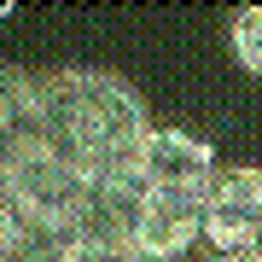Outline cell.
Listing matches in <instances>:
<instances>
[{
  "label": "cell",
  "instance_id": "cell-2",
  "mask_svg": "<svg viewBox=\"0 0 262 262\" xmlns=\"http://www.w3.org/2000/svg\"><path fill=\"white\" fill-rule=\"evenodd\" d=\"M210 187H140V222L134 251L146 262H187L204 245Z\"/></svg>",
  "mask_w": 262,
  "mask_h": 262
},
{
  "label": "cell",
  "instance_id": "cell-4",
  "mask_svg": "<svg viewBox=\"0 0 262 262\" xmlns=\"http://www.w3.org/2000/svg\"><path fill=\"white\" fill-rule=\"evenodd\" d=\"M222 158L192 128H158L140 158V187H215Z\"/></svg>",
  "mask_w": 262,
  "mask_h": 262
},
{
  "label": "cell",
  "instance_id": "cell-7",
  "mask_svg": "<svg viewBox=\"0 0 262 262\" xmlns=\"http://www.w3.org/2000/svg\"><path fill=\"white\" fill-rule=\"evenodd\" d=\"M64 262H146V256L128 251V245H76Z\"/></svg>",
  "mask_w": 262,
  "mask_h": 262
},
{
  "label": "cell",
  "instance_id": "cell-3",
  "mask_svg": "<svg viewBox=\"0 0 262 262\" xmlns=\"http://www.w3.org/2000/svg\"><path fill=\"white\" fill-rule=\"evenodd\" d=\"M204 245L215 256L262 262V163H222V175L210 187Z\"/></svg>",
  "mask_w": 262,
  "mask_h": 262
},
{
  "label": "cell",
  "instance_id": "cell-9",
  "mask_svg": "<svg viewBox=\"0 0 262 262\" xmlns=\"http://www.w3.org/2000/svg\"><path fill=\"white\" fill-rule=\"evenodd\" d=\"M6 18H12V6H0V24H6Z\"/></svg>",
  "mask_w": 262,
  "mask_h": 262
},
{
  "label": "cell",
  "instance_id": "cell-1",
  "mask_svg": "<svg viewBox=\"0 0 262 262\" xmlns=\"http://www.w3.org/2000/svg\"><path fill=\"white\" fill-rule=\"evenodd\" d=\"M41 128L58 158L94 181H140L146 140L158 134L140 88L117 70H47L41 76Z\"/></svg>",
  "mask_w": 262,
  "mask_h": 262
},
{
  "label": "cell",
  "instance_id": "cell-6",
  "mask_svg": "<svg viewBox=\"0 0 262 262\" xmlns=\"http://www.w3.org/2000/svg\"><path fill=\"white\" fill-rule=\"evenodd\" d=\"M24 204L12 198V187H6V175H0V262H12V251H18V239H24Z\"/></svg>",
  "mask_w": 262,
  "mask_h": 262
},
{
  "label": "cell",
  "instance_id": "cell-8",
  "mask_svg": "<svg viewBox=\"0 0 262 262\" xmlns=\"http://www.w3.org/2000/svg\"><path fill=\"white\" fill-rule=\"evenodd\" d=\"M210 262H256V256H210Z\"/></svg>",
  "mask_w": 262,
  "mask_h": 262
},
{
  "label": "cell",
  "instance_id": "cell-5",
  "mask_svg": "<svg viewBox=\"0 0 262 262\" xmlns=\"http://www.w3.org/2000/svg\"><path fill=\"white\" fill-rule=\"evenodd\" d=\"M227 47H233L239 70L262 76V6H239L233 24H227Z\"/></svg>",
  "mask_w": 262,
  "mask_h": 262
}]
</instances>
